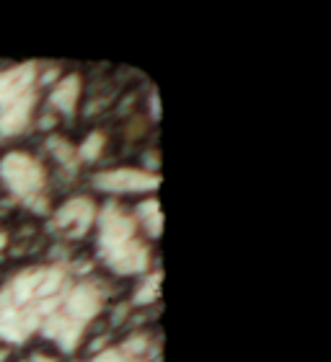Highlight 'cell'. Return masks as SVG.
<instances>
[{"label": "cell", "mask_w": 331, "mask_h": 362, "mask_svg": "<svg viewBox=\"0 0 331 362\" xmlns=\"http://www.w3.org/2000/svg\"><path fill=\"white\" fill-rule=\"evenodd\" d=\"M104 308L93 279L60 264L26 267L0 285V341L26 344L34 337L70 355Z\"/></svg>", "instance_id": "1"}, {"label": "cell", "mask_w": 331, "mask_h": 362, "mask_svg": "<svg viewBox=\"0 0 331 362\" xmlns=\"http://www.w3.org/2000/svg\"><path fill=\"white\" fill-rule=\"evenodd\" d=\"M96 251L98 259L112 269L114 274L132 277L145 274L151 264V249L145 243L143 230L137 228L132 212L122 204L106 202L96 212Z\"/></svg>", "instance_id": "2"}, {"label": "cell", "mask_w": 331, "mask_h": 362, "mask_svg": "<svg viewBox=\"0 0 331 362\" xmlns=\"http://www.w3.org/2000/svg\"><path fill=\"white\" fill-rule=\"evenodd\" d=\"M37 62L0 70V137H16L29 129L37 109Z\"/></svg>", "instance_id": "3"}, {"label": "cell", "mask_w": 331, "mask_h": 362, "mask_svg": "<svg viewBox=\"0 0 331 362\" xmlns=\"http://www.w3.org/2000/svg\"><path fill=\"white\" fill-rule=\"evenodd\" d=\"M0 184L29 210L47 207V168L37 156L26 151H11L0 158Z\"/></svg>", "instance_id": "4"}, {"label": "cell", "mask_w": 331, "mask_h": 362, "mask_svg": "<svg viewBox=\"0 0 331 362\" xmlns=\"http://www.w3.org/2000/svg\"><path fill=\"white\" fill-rule=\"evenodd\" d=\"M93 187L106 194H145L158 189V174L145 168H106L93 176Z\"/></svg>", "instance_id": "5"}, {"label": "cell", "mask_w": 331, "mask_h": 362, "mask_svg": "<svg viewBox=\"0 0 331 362\" xmlns=\"http://www.w3.org/2000/svg\"><path fill=\"white\" fill-rule=\"evenodd\" d=\"M98 207L91 197H70L68 202H62L52 215V230L65 235V238H81L93 228L96 223Z\"/></svg>", "instance_id": "6"}, {"label": "cell", "mask_w": 331, "mask_h": 362, "mask_svg": "<svg viewBox=\"0 0 331 362\" xmlns=\"http://www.w3.org/2000/svg\"><path fill=\"white\" fill-rule=\"evenodd\" d=\"M91 362H158V352L148 334H132L117 347L101 349Z\"/></svg>", "instance_id": "7"}, {"label": "cell", "mask_w": 331, "mask_h": 362, "mask_svg": "<svg viewBox=\"0 0 331 362\" xmlns=\"http://www.w3.org/2000/svg\"><path fill=\"white\" fill-rule=\"evenodd\" d=\"M81 88H83V81L78 73H70V76L60 78L52 86V90H50V106H52L54 112L65 114V117H73L78 109V101H81Z\"/></svg>", "instance_id": "8"}, {"label": "cell", "mask_w": 331, "mask_h": 362, "mask_svg": "<svg viewBox=\"0 0 331 362\" xmlns=\"http://www.w3.org/2000/svg\"><path fill=\"white\" fill-rule=\"evenodd\" d=\"M135 223L137 228L143 230L145 238H151V241H158L161 238V230H163V218H161V204L156 197L151 199H143V202L135 207Z\"/></svg>", "instance_id": "9"}, {"label": "cell", "mask_w": 331, "mask_h": 362, "mask_svg": "<svg viewBox=\"0 0 331 362\" xmlns=\"http://www.w3.org/2000/svg\"><path fill=\"white\" fill-rule=\"evenodd\" d=\"M161 272H153V274H145V279L137 285L135 290V303L137 305H153L158 303L161 298Z\"/></svg>", "instance_id": "10"}, {"label": "cell", "mask_w": 331, "mask_h": 362, "mask_svg": "<svg viewBox=\"0 0 331 362\" xmlns=\"http://www.w3.org/2000/svg\"><path fill=\"white\" fill-rule=\"evenodd\" d=\"M104 143H106V137L104 132H91L86 140H83V145L78 148V158L81 160H96L98 156H101V151H104Z\"/></svg>", "instance_id": "11"}, {"label": "cell", "mask_w": 331, "mask_h": 362, "mask_svg": "<svg viewBox=\"0 0 331 362\" xmlns=\"http://www.w3.org/2000/svg\"><path fill=\"white\" fill-rule=\"evenodd\" d=\"M50 151H52L54 158L62 160V163H70V160L76 158V148H73L68 140H62V137H52V140H50Z\"/></svg>", "instance_id": "12"}, {"label": "cell", "mask_w": 331, "mask_h": 362, "mask_svg": "<svg viewBox=\"0 0 331 362\" xmlns=\"http://www.w3.org/2000/svg\"><path fill=\"white\" fill-rule=\"evenodd\" d=\"M151 114H153V119H158V117H161V112H158V93H156V90L151 93Z\"/></svg>", "instance_id": "13"}, {"label": "cell", "mask_w": 331, "mask_h": 362, "mask_svg": "<svg viewBox=\"0 0 331 362\" xmlns=\"http://www.w3.org/2000/svg\"><path fill=\"white\" fill-rule=\"evenodd\" d=\"M29 362H57V360H54V357H50V355H45V352H37V355H31Z\"/></svg>", "instance_id": "14"}, {"label": "cell", "mask_w": 331, "mask_h": 362, "mask_svg": "<svg viewBox=\"0 0 331 362\" xmlns=\"http://www.w3.org/2000/svg\"><path fill=\"white\" fill-rule=\"evenodd\" d=\"M6 241H8V235H6V233H0V249L6 246Z\"/></svg>", "instance_id": "15"}]
</instances>
